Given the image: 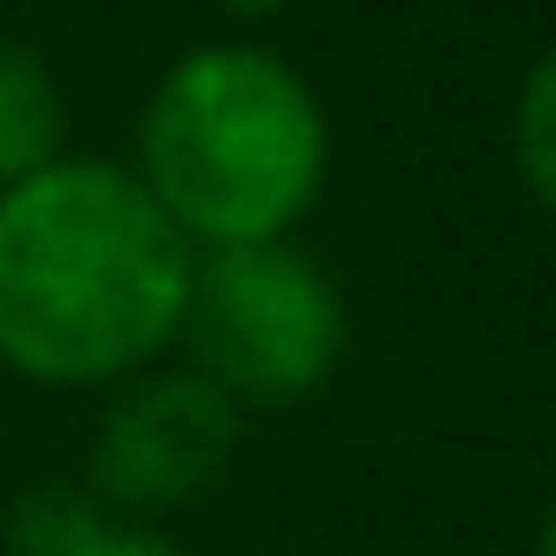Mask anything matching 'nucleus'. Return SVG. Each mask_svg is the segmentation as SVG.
Returning a JSON list of instances; mask_svg holds the SVG:
<instances>
[{
  "instance_id": "obj_1",
  "label": "nucleus",
  "mask_w": 556,
  "mask_h": 556,
  "mask_svg": "<svg viewBox=\"0 0 556 556\" xmlns=\"http://www.w3.org/2000/svg\"><path fill=\"white\" fill-rule=\"evenodd\" d=\"M191 260L123 161H47L0 191V366L39 389L130 381L176 343Z\"/></svg>"
},
{
  "instance_id": "obj_2",
  "label": "nucleus",
  "mask_w": 556,
  "mask_h": 556,
  "mask_svg": "<svg viewBox=\"0 0 556 556\" xmlns=\"http://www.w3.org/2000/svg\"><path fill=\"white\" fill-rule=\"evenodd\" d=\"M130 176L191 252L275 244L328 184L320 92L267 47H191L138 123Z\"/></svg>"
},
{
  "instance_id": "obj_3",
  "label": "nucleus",
  "mask_w": 556,
  "mask_h": 556,
  "mask_svg": "<svg viewBox=\"0 0 556 556\" xmlns=\"http://www.w3.org/2000/svg\"><path fill=\"white\" fill-rule=\"evenodd\" d=\"M176 343L229 404H298L343 358V298L290 237L191 260Z\"/></svg>"
},
{
  "instance_id": "obj_4",
  "label": "nucleus",
  "mask_w": 556,
  "mask_h": 556,
  "mask_svg": "<svg viewBox=\"0 0 556 556\" xmlns=\"http://www.w3.org/2000/svg\"><path fill=\"white\" fill-rule=\"evenodd\" d=\"M244 404H229L206 374H146L115 396L92 450V495L115 518H153L191 495H206L237 457Z\"/></svg>"
},
{
  "instance_id": "obj_5",
  "label": "nucleus",
  "mask_w": 556,
  "mask_h": 556,
  "mask_svg": "<svg viewBox=\"0 0 556 556\" xmlns=\"http://www.w3.org/2000/svg\"><path fill=\"white\" fill-rule=\"evenodd\" d=\"M9 548L16 556H191L184 541L115 518L92 488H31L9 503Z\"/></svg>"
},
{
  "instance_id": "obj_6",
  "label": "nucleus",
  "mask_w": 556,
  "mask_h": 556,
  "mask_svg": "<svg viewBox=\"0 0 556 556\" xmlns=\"http://www.w3.org/2000/svg\"><path fill=\"white\" fill-rule=\"evenodd\" d=\"M47 161H62V85L24 39H0V191Z\"/></svg>"
},
{
  "instance_id": "obj_7",
  "label": "nucleus",
  "mask_w": 556,
  "mask_h": 556,
  "mask_svg": "<svg viewBox=\"0 0 556 556\" xmlns=\"http://www.w3.org/2000/svg\"><path fill=\"white\" fill-rule=\"evenodd\" d=\"M510 146H518V176L541 199V214H556V47L526 70L518 85V115H510Z\"/></svg>"
},
{
  "instance_id": "obj_8",
  "label": "nucleus",
  "mask_w": 556,
  "mask_h": 556,
  "mask_svg": "<svg viewBox=\"0 0 556 556\" xmlns=\"http://www.w3.org/2000/svg\"><path fill=\"white\" fill-rule=\"evenodd\" d=\"M229 16H244V24H267V16H282V9H298V0H222Z\"/></svg>"
},
{
  "instance_id": "obj_9",
  "label": "nucleus",
  "mask_w": 556,
  "mask_h": 556,
  "mask_svg": "<svg viewBox=\"0 0 556 556\" xmlns=\"http://www.w3.org/2000/svg\"><path fill=\"white\" fill-rule=\"evenodd\" d=\"M533 556H556V510L541 518V533H533Z\"/></svg>"
}]
</instances>
